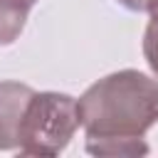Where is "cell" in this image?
Segmentation results:
<instances>
[{
	"mask_svg": "<svg viewBox=\"0 0 158 158\" xmlns=\"http://www.w3.org/2000/svg\"><path fill=\"white\" fill-rule=\"evenodd\" d=\"M146 12L151 15V20H158V0H148V10Z\"/></svg>",
	"mask_w": 158,
	"mask_h": 158,
	"instance_id": "obj_7",
	"label": "cell"
},
{
	"mask_svg": "<svg viewBox=\"0 0 158 158\" xmlns=\"http://www.w3.org/2000/svg\"><path fill=\"white\" fill-rule=\"evenodd\" d=\"M37 0H0V47L12 44L27 22V15Z\"/></svg>",
	"mask_w": 158,
	"mask_h": 158,
	"instance_id": "obj_4",
	"label": "cell"
},
{
	"mask_svg": "<svg viewBox=\"0 0 158 158\" xmlns=\"http://www.w3.org/2000/svg\"><path fill=\"white\" fill-rule=\"evenodd\" d=\"M118 5H123L131 12H146L148 10V0H116Z\"/></svg>",
	"mask_w": 158,
	"mask_h": 158,
	"instance_id": "obj_6",
	"label": "cell"
},
{
	"mask_svg": "<svg viewBox=\"0 0 158 158\" xmlns=\"http://www.w3.org/2000/svg\"><path fill=\"white\" fill-rule=\"evenodd\" d=\"M35 89L22 81H0V151H17V131Z\"/></svg>",
	"mask_w": 158,
	"mask_h": 158,
	"instance_id": "obj_3",
	"label": "cell"
},
{
	"mask_svg": "<svg viewBox=\"0 0 158 158\" xmlns=\"http://www.w3.org/2000/svg\"><path fill=\"white\" fill-rule=\"evenodd\" d=\"M79 126L81 118L74 96L59 91H35L17 131V151L22 156L40 158L59 156Z\"/></svg>",
	"mask_w": 158,
	"mask_h": 158,
	"instance_id": "obj_2",
	"label": "cell"
},
{
	"mask_svg": "<svg viewBox=\"0 0 158 158\" xmlns=\"http://www.w3.org/2000/svg\"><path fill=\"white\" fill-rule=\"evenodd\" d=\"M91 156H146V131L158 123V81L138 69L101 77L79 96Z\"/></svg>",
	"mask_w": 158,
	"mask_h": 158,
	"instance_id": "obj_1",
	"label": "cell"
},
{
	"mask_svg": "<svg viewBox=\"0 0 158 158\" xmlns=\"http://www.w3.org/2000/svg\"><path fill=\"white\" fill-rule=\"evenodd\" d=\"M143 57H146L151 72L158 77V20H151L143 32Z\"/></svg>",
	"mask_w": 158,
	"mask_h": 158,
	"instance_id": "obj_5",
	"label": "cell"
}]
</instances>
